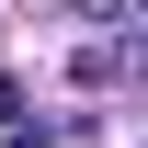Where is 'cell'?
<instances>
[{
	"label": "cell",
	"instance_id": "cell-1",
	"mask_svg": "<svg viewBox=\"0 0 148 148\" xmlns=\"http://www.w3.org/2000/svg\"><path fill=\"white\" fill-rule=\"evenodd\" d=\"M69 69H80V80H91V91H103V80H125V69H137V46H114V34H91V46H80V57H69Z\"/></svg>",
	"mask_w": 148,
	"mask_h": 148
},
{
	"label": "cell",
	"instance_id": "cell-2",
	"mask_svg": "<svg viewBox=\"0 0 148 148\" xmlns=\"http://www.w3.org/2000/svg\"><path fill=\"white\" fill-rule=\"evenodd\" d=\"M0 148H57V137H46V125H12V137H0Z\"/></svg>",
	"mask_w": 148,
	"mask_h": 148
}]
</instances>
